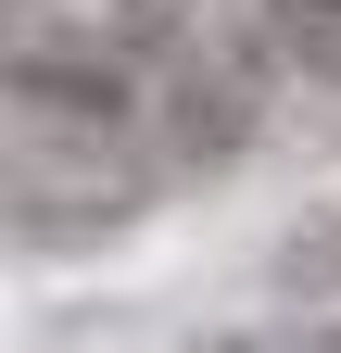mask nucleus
Instances as JSON below:
<instances>
[{"label": "nucleus", "mask_w": 341, "mask_h": 353, "mask_svg": "<svg viewBox=\"0 0 341 353\" xmlns=\"http://www.w3.org/2000/svg\"><path fill=\"white\" fill-rule=\"evenodd\" d=\"M13 114L26 126H76V139H139V76H126L114 51H38V38H26V51H13Z\"/></svg>", "instance_id": "obj_1"}, {"label": "nucleus", "mask_w": 341, "mask_h": 353, "mask_svg": "<svg viewBox=\"0 0 341 353\" xmlns=\"http://www.w3.org/2000/svg\"><path fill=\"white\" fill-rule=\"evenodd\" d=\"M278 38H291V63H304V76L341 88V0H278Z\"/></svg>", "instance_id": "obj_2"}]
</instances>
